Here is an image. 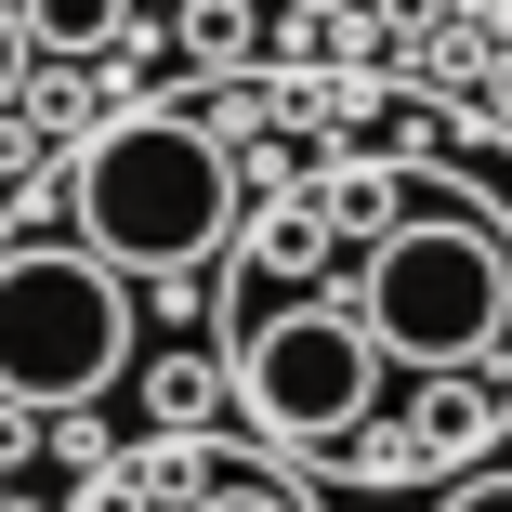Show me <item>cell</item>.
<instances>
[{
    "instance_id": "8fae6325",
    "label": "cell",
    "mask_w": 512,
    "mask_h": 512,
    "mask_svg": "<svg viewBox=\"0 0 512 512\" xmlns=\"http://www.w3.org/2000/svg\"><path fill=\"white\" fill-rule=\"evenodd\" d=\"M27 79H40V40H27V0H0V119L27 106Z\"/></svg>"
},
{
    "instance_id": "7a4b0ae2",
    "label": "cell",
    "mask_w": 512,
    "mask_h": 512,
    "mask_svg": "<svg viewBox=\"0 0 512 512\" xmlns=\"http://www.w3.org/2000/svg\"><path fill=\"white\" fill-rule=\"evenodd\" d=\"M355 316L394 368L421 381H460V368H499L512 342V237L486 211H407L368 263H355Z\"/></svg>"
},
{
    "instance_id": "6da1fadb",
    "label": "cell",
    "mask_w": 512,
    "mask_h": 512,
    "mask_svg": "<svg viewBox=\"0 0 512 512\" xmlns=\"http://www.w3.org/2000/svg\"><path fill=\"white\" fill-rule=\"evenodd\" d=\"M66 211H79V250H106L119 276H197L237 237V158L184 106H119L79 132Z\"/></svg>"
},
{
    "instance_id": "4fadbf2b",
    "label": "cell",
    "mask_w": 512,
    "mask_h": 512,
    "mask_svg": "<svg viewBox=\"0 0 512 512\" xmlns=\"http://www.w3.org/2000/svg\"><path fill=\"white\" fill-rule=\"evenodd\" d=\"M14 119H27V132H66V119H79V92H66V79H27V106H14Z\"/></svg>"
},
{
    "instance_id": "8992f818",
    "label": "cell",
    "mask_w": 512,
    "mask_h": 512,
    "mask_svg": "<svg viewBox=\"0 0 512 512\" xmlns=\"http://www.w3.org/2000/svg\"><path fill=\"white\" fill-rule=\"evenodd\" d=\"M329 237H342V224H329V197H276V211L250 224V263H263V276H316Z\"/></svg>"
},
{
    "instance_id": "ba28073f",
    "label": "cell",
    "mask_w": 512,
    "mask_h": 512,
    "mask_svg": "<svg viewBox=\"0 0 512 512\" xmlns=\"http://www.w3.org/2000/svg\"><path fill=\"white\" fill-rule=\"evenodd\" d=\"M145 394H158V421H211V394H237V368H211V355H171V368H145Z\"/></svg>"
},
{
    "instance_id": "5bb4252c",
    "label": "cell",
    "mask_w": 512,
    "mask_h": 512,
    "mask_svg": "<svg viewBox=\"0 0 512 512\" xmlns=\"http://www.w3.org/2000/svg\"><path fill=\"white\" fill-rule=\"evenodd\" d=\"M447 512H512V473H460V486H447Z\"/></svg>"
},
{
    "instance_id": "7c38bea8",
    "label": "cell",
    "mask_w": 512,
    "mask_h": 512,
    "mask_svg": "<svg viewBox=\"0 0 512 512\" xmlns=\"http://www.w3.org/2000/svg\"><path fill=\"white\" fill-rule=\"evenodd\" d=\"M184 40L224 66V53H250V14H237V0H184Z\"/></svg>"
},
{
    "instance_id": "52a82bcc",
    "label": "cell",
    "mask_w": 512,
    "mask_h": 512,
    "mask_svg": "<svg viewBox=\"0 0 512 512\" xmlns=\"http://www.w3.org/2000/svg\"><path fill=\"white\" fill-rule=\"evenodd\" d=\"M499 421V394H486V368H460V381H434V407H421V447L447 460V447H473Z\"/></svg>"
},
{
    "instance_id": "277c9868",
    "label": "cell",
    "mask_w": 512,
    "mask_h": 512,
    "mask_svg": "<svg viewBox=\"0 0 512 512\" xmlns=\"http://www.w3.org/2000/svg\"><path fill=\"white\" fill-rule=\"evenodd\" d=\"M237 407L276 434V447H342V434H368V407H381V342H368V316L342 289H302V302H276V316H250L237 329Z\"/></svg>"
},
{
    "instance_id": "5b68a950",
    "label": "cell",
    "mask_w": 512,
    "mask_h": 512,
    "mask_svg": "<svg viewBox=\"0 0 512 512\" xmlns=\"http://www.w3.org/2000/svg\"><path fill=\"white\" fill-rule=\"evenodd\" d=\"M27 40H40V66H92L132 40V0H27Z\"/></svg>"
},
{
    "instance_id": "9c48e42d",
    "label": "cell",
    "mask_w": 512,
    "mask_h": 512,
    "mask_svg": "<svg viewBox=\"0 0 512 512\" xmlns=\"http://www.w3.org/2000/svg\"><path fill=\"white\" fill-rule=\"evenodd\" d=\"M329 224H355V237L381 250V237L407 224V211H394V171H342V184H329Z\"/></svg>"
},
{
    "instance_id": "9a60e30c",
    "label": "cell",
    "mask_w": 512,
    "mask_h": 512,
    "mask_svg": "<svg viewBox=\"0 0 512 512\" xmlns=\"http://www.w3.org/2000/svg\"><path fill=\"white\" fill-rule=\"evenodd\" d=\"M486 92H499V132H512V40H499V66H486Z\"/></svg>"
},
{
    "instance_id": "30bf717a",
    "label": "cell",
    "mask_w": 512,
    "mask_h": 512,
    "mask_svg": "<svg viewBox=\"0 0 512 512\" xmlns=\"http://www.w3.org/2000/svg\"><path fill=\"white\" fill-rule=\"evenodd\" d=\"M184 512H302V499H289L276 473H211V486H197Z\"/></svg>"
},
{
    "instance_id": "3957f363",
    "label": "cell",
    "mask_w": 512,
    "mask_h": 512,
    "mask_svg": "<svg viewBox=\"0 0 512 512\" xmlns=\"http://www.w3.org/2000/svg\"><path fill=\"white\" fill-rule=\"evenodd\" d=\"M132 368V276L79 237H14L0 250V407H92Z\"/></svg>"
}]
</instances>
